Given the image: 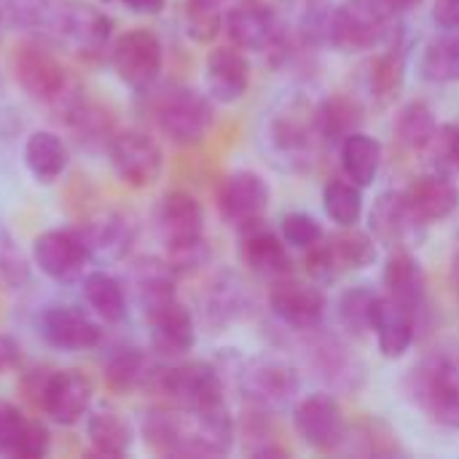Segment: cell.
<instances>
[{
    "mask_svg": "<svg viewBox=\"0 0 459 459\" xmlns=\"http://www.w3.org/2000/svg\"><path fill=\"white\" fill-rule=\"evenodd\" d=\"M264 140L280 169L288 172L312 169L320 151L325 148L317 121V102L301 94L282 97L266 118Z\"/></svg>",
    "mask_w": 459,
    "mask_h": 459,
    "instance_id": "6da1fadb",
    "label": "cell"
},
{
    "mask_svg": "<svg viewBox=\"0 0 459 459\" xmlns=\"http://www.w3.org/2000/svg\"><path fill=\"white\" fill-rule=\"evenodd\" d=\"M409 398L425 417L444 428H459V352H436L411 368L406 382Z\"/></svg>",
    "mask_w": 459,
    "mask_h": 459,
    "instance_id": "7a4b0ae2",
    "label": "cell"
},
{
    "mask_svg": "<svg viewBox=\"0 0 459 459\" xmlns=\"http://www.w3.org/2000/svg\"><path fill=\"white\" fill-rule=\"evenodd\" d=\"M212 97L188 86H167L151 100V116L159 132L175 145H196L207 137L215 108Z\"/></svg>",
    "mask_w": 459,
    "mask_h": 459,
    "instance_id": "3957f363",
    "label": "cell"
},
{
    "mask_svg": "<svg viewBox=\"0 0 459 459\" xmlns=\"http://www.w3.org/2000/svg\"><path fill=\"white\" fill-rule=\"evenodd\" d=\"M237 387L242 398L261 411H282L288 409L301 390V377L296 366L277 355H255L239 363Z\"/></svg>",
    "mask_w": 459,
    "mask_h": 459,
    "instance_id": "277c9868",
    "label": "cell"
},
{
    "mask_svg": "<svg viewBox=\"0 0 459 459\" xmlns=\"http://www.w3.org/2000/svg\"><path fill=\"white\" fill-rule=\"evenodd\" d=\"M393 19L377 0H342L331 11L328 43L342 54H363L393 38Z\"/></svg>",
    "mask_w": 459,
    "mask_h": 459,
    "instance_id": "5b68a950",
    "label": "cell"
},
{
    "mask_svg": "<svg viewBox=\"0 0 459 459\" xmlns=\"http://www.w3.org/2000/svg\"><path fill=\"white\" fill-rule=\"evenodd\" d=\"M151 393L164 395L172 406L183 411H204L226 403L223 377L207 360H183L175 366H161Z\"/></svg>",
    "mask_w": 459,
    "mask_h": 459,
    "instance_id": "8992f818",
    "label": "cell"
},
{
    "mask_svg": "<svg viewBox=\"0 0 459 459\" xmlns=\"http://www.w3.org/2000/svg\"><path fill=\"white\" fill-rule=\"evenodd\" d=\"M11 73L16 83L24 89V94L40 102H51V105H59L70 86L65 65L43 40H35V38H27L13 46Z\"/></svg>",
    "mask_w": 459,
    "mask_h": 459,
    "instance_id": "52a82bcc",
    "label": "cell"
},
{
    "mask_svg": "<svg viewBox=\"0 0 459 459\" xmlns=\"http://www.w3.org/2000/svg\"><path fill=\"white\" fill-rule=\"evenodd\" d=\"M110 65L121 83H126L134 91H148L161 75L164 46L153 30H126L110 46Z\"/></svg>",
    "mask_w": 459,
    "mask_h": 459,
    "instance_id": "ba28073f",
    "label": "cell"
},
{
    "mask_svg": "<svg viewBox=\"0 0 459 459\" xmlns=\"http://www.w3.org/2000/svg\"><path fill=\"white\" fill-rule=\"evenodd\" d=\"M108 156L118 180L132 188H148L164 172V151L148 132H116L108 140Z\"/></svg>",
    "mask_w": 459,
    "mask_h": 459,
    "instance_id": "9c48e42d",
    "label": "cell"
},
{
    "mask_svg": "<svg viewBox=\"0 0 459 459\" xmlns=\"http://www.w3.org/2000/svg\"><path fill=\"white\" fill-rule=\"evenodd\" d=\"M293 428L299 438L317 452H339L347 436V420L331 393L304 395L293 406Z\"/></svg>",
    "mask_w": 459,
    "mask_h": 459,
    "instance_id": "30bf717a",
    "label": "cell"
},
{
    "mask_svg": "<svg viewBox=\"0 0 459 459\" xmlns=\"http://www.w3.org/2000/svg\"><path fill=\"white\" fill-rule=\"evenodd\" d=\"M269 199H272L269 183L253 169H237V172L226 175L218 188L221 218L229 226H234L237 231L264 221V215L269 210Z\"/></svg>",
    "mask_w": 459,
    "mask_h": 459,
    "instance_id": "8fae6325",
    "label": "cell"
},
{
    "mask_svg": "<svg viewBox=\"0 0 459 459\" xmlns=\"http://www.w3.org/2000/svg\"><path fill=\"white\" fill-rule=\"evenodd\" d=\"M89 261L91 255L75 229H48L32 242V264L54 282L81 280Z\"/></svg>",
    "mask_w": 459,
    "mask_h": 459,
    "instance_id": "7c38bea8",
    "label": "cell"
},
{
    "mask_svg": "<svg viewBox=\"0 0 459 459\" xmlns=\"http://www.w3.org/2000/svg\"><path fill=\"white\" fill-rule=\"evenodd\" d=\"M269 307L285 328L307 333L323 325L328 301L317 285H307V282L285 277L280 282H272Z\"/></svg>",
    "mask_w": 459,
    "mask_h": 459,
    "instance_id": "4fadbf2b",
    "label": "cell"
},
{
    "mask_svg": "<svg viewBox=\"0 0 459 459\" xmlns=\"http://www.w3.org/2000/svg\"><path fill=\"white\" fill-rule=\"evenodd\" d=\"M110 38H113V22L102 8L91 3H73V0L65 3L56 40L70 43L86 59H100L105 51H110L113 46Z\"/></svg>",
    "mask_w": 459,
    "mask_h": 459,
    "instance_id": "5bb4252c",
    "label": "cell"
},
{
    "mask_svg": "<svg viewBox=\"0 0 459 459\" xmlns=\"http://www.w3.org/2000/svg\"><path fill=\"white\" fill-rule=\"evenodd\" d=\"M38 333L43 336L48 347L62 350V352H83V350L97 347L102 339V331L91 320V315L70 304L46 307L38 315Z\"/></svg>",
    "mask_w": 459,
    "mask_h": 459,
    "instance_id": "9a60e30c",
    "label": "cell"
},
{
    "mask_svg": "<svg viewBox=\"0 0 459 459\" xmlns=\"http://www.w3.org/2000/svg\"><path fill=\"white\" fill-rule=\"evenodd\" d=\"M239 255L242 264L261 280L280 282L293 274V258L288 242L277 237L264 221L239 229Z\"/></svg>",
    "mask_w": 459,
    "mask_h": 459,
    "instance_id": "2e32d148",
    "label": "cell"
},
{
    "mask_svg": "<svg viewBox=\"0 0 459 459\" xmlns=\"http://www.w3.org/2000/svg\"><path fill=\"white\" fill-rule=\"evenodd\" d=\"M91 395H94V387H91V379L86 374L73 371V368L51 371V377L43 387L40 411L51 422L70 428L89 414Z\"/></svg>",
    "mask_w": 459,
    "mask_h": 459,
    "instance_id": "e0dca14e",
    "label": "cell"
},
{
    "mask_svg": "<svg viewBox=\"0 0 459 459\" xmlns=\"http://www.w3.org/2000/svg\"><path fill=\"white\" fill-rule=\"evenodd\" d=\"M156 231L167 247L204 239V210L199 199L183 188L167 191L156 207Z\"/></svg>",
    "mask_w": 459,
    "mask_h": 459,
    "instance_id": "ac0fdd59",
    "label": "cell"
},
{
    "mask_svg": "<svg viewBox=\"0 0 459 459\" xmlns=\"http://www.w3.org/2000/svg\"><path fill=\"white\" fill-rule=\"evenodd\" d=\"M75 231L81 234L89 255L97 261H121L132 250L137 237L134 221L118 210H102Z\"/></svg>",
    "mask_w": 459,
    "mask_h": 459,
    "instance_id": "d6986e66",
    "label": "cell"
},
{
    "mask_svg": "<svg viewBox=\"0 0 459 459\" xmlns=\"http://www.w3.org/2000/svg\"><path fill=\"white\" fill-rule=\"evenodd\" d=\"M403 196H406L411 215L422 226L452 218L459 207V186L446 172H438V169L411 180Z\"/></svg>",
    "mask_w": 459,
    "mask_h": 459,
    "instance_id": "ffe728a7",
    "label": "cell"
},
{
    "mask_svg": "<svg viewBox=\"0 0 459 459\" xmlns=\"http://www.w3.org/2000/svg\"><path fill=\"white\" fill-rule=\"evenodd\" d=\"M207 94L221 105L239 102L250 89V62L237 46H218L204 65Z\"/></svg>",
    "mask_w": 459,
    "mask_h": 459,
    "instance_id": "44dd1931",
    "label": "cell"
},
{
    "mask_svg": "<svg viewBox=\"0 0 459 459\" xmlns=\"http://www.w3.org/2000/svg\"><path fill=\"white\" fill-rule=\"evenodd\" d=\"M143 438L161 457H196L191 414L183 409H153L143 420Z\"/></svg>",
    "mask_w": 459,
    "mask_h": 459,
    "instance_id": "7402d4cb",
    "label": "cell"
},
{
    "mask_svg": "<svg viewBox=\"0 0 459 459\" xmlns=\"http://www.w3.org/2000/svg\"><path fill=\"white\" fill-rule=\"evenodd\" d=\"M315 331H307L312 339L307 344V360L309 366L336 390H355L363 382V366L355 360V355L336 339V336H320Z\"/></svg>",
    "mask_w": 459,
    "mask_h": 459,
    "instance_id": "603a6c76",
    "label": "cell"
},
{
    "mask_svg": "<svg viewBox=\"0 0 459 459\" xmlns=\"http://www.w3.org/2000/svg\"><path fill=\"white\" fill-rule=\"evenodd\" d=\"M148 331H151V347L161 358H183L196 344V325L191 312L172 301L151 315H145Z\"/></svg>",
    "mask_w": 459,
    "mask_h": 459,
    "instance_id": "cb8c5ba5",
    "label": "cell"
},
{
    "mask_svg": "<svg viewBox=\"0 0 459 459\" xmlns=\"http://www.w3.org/2000/svg\"><path fill=\"white\" fill-rule=\"evenodd\" d=\"M368 229L377 242L398 250V247H406L417 237L422 223L411 215L403 191H385L377 196L368 212Z\"/></svg>",
    "mask_w": 459,
    "mask_h": 459,
    "instance_id": "d4e9b609",
    "label": "cell"
},
{
    "mask_svg": "<svg viewBox=\"0 0 459 459\" xmlns=\"http://www.w3.org/2000/svg\"><path fill=\"white\" fill-rule=\"evenodd\" d=\"M371 331L377 333L379 352L387 360H401L417 336V315L395 304L390 296H377L371 312Z\"/></svg>",
    "mask_w": 459,
    "mask_h": 459,
    "instance_id": "484cf974",
    "label": "cell"
},
{
    "mask_svg": "<svg viewBox=\"0 0 459 459\" xmlns=\"http://www.w3.org/2000/svg\"><path fill=\"white\" fill-rule=\"evenodd\" d=\"M382 282H385V296H390L395 304H401L411 315H420L425 304V272H422V264L406 247H398L387 258Z\"/></svg>",
    "mask_w": 459,
    "mask_h": 459,
    "instance_id": "4316f807",
    "label": "cell"
},
{
    "mask_svg": "<svg viewBox=\"0 0 459 459\" xmlns=\"http://www.w3.org/2000/svg\"><path fill=\"white\" fill-rule=\"evenodd\" d=\"M323 247H325V253L331 258L336 280L350 274V272L368 269L377 261V239H374V234H366L358 226H342V231H336L331 237H323Z\"/></svg>",
    "mask_w": 459,
    "mask_h": 459,
    "instance_id": "83f0119b",
    "label": "cell"
},
{
    "mask_svg": "<svg viewBox=\"0 0 459 459\" xmlns=\"http://www.w3.org/2000/svg\"><path fill=\"white\" fill-rule=\"evenodd\" d=\"M159 363L145 355L137 347L118 350L105 363V382L113 393H137V390H153Z\"/></svg>",
    "mask_w": 459,
    "mask_h": 459,
    "instance_id": "f1b7e54d",
    "label": "cell"
},
{
    "mask_svg": "<svg viewBox=\"0 0 459 459\" xmlns=\"http://www.w3.org/2000/svg\"><path fill=\"white\" fill-rule=\"evenodd\" d=\"M65 3L67 0H3L5 24L13 30H24L56 40Z\"/></svg>",
    "mask_w": 459,
    "mask_h": 459,
    "instance_id": "f546056e",
    "label": "cell"
},
{
    "mask_svg": "<svg viewBox=\"0 0 459 459\" xmlns=\"http://www.w3.org/2000/svg\"><path fill=\"white\" fill-rule=\"evenodd\" d=\"M406 83V48L390 43L382 54L374 56L368 67V94L379 108H387L398 100Z\"/></svg>",
    "mask_w": 459,
    "mask_h": 459,
    "instance_id": "4dcf8cb0",
    "label": "cell"
},
{
    "mask_svg": "<svg viewBox=\"0 0 459 459\" xmlns=\"http://www.w3.org/2000/svg\"><path fill=\"white\" fill-rule=\"evenodd\" d=\"M86 438L102 457H124L132 449L134 430L129 420L116 409H97L86 420Z\"/></svg>",
    "mask_w": 459,
    "mask_h": 459,
    "instance_id": "1f68e13d",
    "label": "cell"
},
{
    "mask_svg": "<svg viewBox=\"0 0 459 459\" xmlns=\"http://www.w3.org/2000/svg\"><path fill=\"white\" fill-rule=\"evenodd\" d=\"M317 121H320L325 145H342L344 137H350L352 132L363 126L366 110L352 94L336 91L325 97L323 102H317Z\"/></svg>",
    "mask_w": 459,
    "mask_h": 459,
    "instance_id": "d6a6232c",
    "label": "cell"
},
{
    "mask_svg": "<svg viewBox=\"0 0 459 459\" xmlns=\"http://www.w3.org/2000/svg\"><path fill=\"white\" fill-rule=\"evenodd\" d=\"M67 145L56 132L38 129L24 143V164L38 183H54L67 169Z\"/></svg>",
    "mask_w": 459,
    "mask_h": 459,
    "instance_id": "836d02e7",
    "label": "cell"
},
{
    "mask_svg": "<svg viewBox=\"0 0 459 459\" xmlns=\"http://www.w3.org/2000/svg\"><path fill=\"white\" fill-rule=\"evenodd\" d=\"M339 156H342V169L350 180H355L360 188L374 186L382 167V143L377 137L358 129L342 140Z\"/></svg>",
    "mask_w": 459,
    "mask_h": 459,
    "instance_id": "e575fe53",
    "label": "cell"
},
{
    "mask_svg": "<svg viewBox=\"0 0 459 459\" xmlns=\"http://www.w3.org/2000/svg\"><path fill=\"white\" fill-rule=\"evenodd\" d=\"M175 280L178 274L172 272V266L159 258H145L137 264L134 269V288H137V299L143 307V315H151L172 301H178L175 296Z\"/></svg>",
    "mask_w": 459,
    "mask_h": 459,
    "instance_id": "d590c367",
    "label": "cell"
},
{
    "mask_svg": "<svg viewBox=\"0 0 459 459\" xmlns=\"http://www.w3.org/2000/svg\"><path fill=\"white\" fill-rule=\"evenodd\" d=\"M83 299L89 304V309L105 320V323H124L126 320V293H124V285L108 274V272H89L83 274Z\"/></svg>",
    "mask_w": 459,
    "mask_h": 459,
    "instance_id": "8d00e7d4",
    "label": "cell"
},
{
    "mask_svg": "<svg viewBox=\"0 0 459 459\" xmlns=\"http://www.w3.org/2000/svg\"><path fill=\"white\" fill-rule=\"evenodd\" d=\"M420 73L430 83H457L459 30H446L425 43L420 56Z\"/></svg>",
    "mask_w": 459,
    "mask_h": 459,
    "instance_id": "74e56055",
    "label": "cell"
},
{
    "mask_svg": "<svg viewBox=\"0 0 459 459\" xmlns=\"http://www.w3.org/2000/svg\"><path fill=\"white\" fill-rule=\"evenodd\" d=\"M436 129H438L436 113L422 100H414V102L403 105L398 118H395V137L411 153H425V148L430 145Z\"/></svg>",
    "mask_w": 459,
    "mask_h": 459,
    "instance_id": "f35d334b",
    "label": "cell"
},
{
    "mask_svg": "<svg viewBox=\"0 0 459 459\" xmlns=\"http://www.w3.org/2000/svg\"><path fill=\"white\" fill-rule=\"evenodd\" d=\"M323 210L336 226H358L363 218V188L350 178H331L323 188Z\"/></svg>",
    "mask_w": 459,
    "mask_h": 459,
    "instance_id": "ab89813d",
    "label": "cell"
},
{
    "mask_svg": "<svg viewBox=\"0 0 459 459\" xmlns=\"http://www.w3.org/2000/svg\"><path fill=\"white\" fill-rule=\"evenodd\" d=\"M377 296L379 293L371 285H352L339 296V304H336L339 325L350 336L363 339L371 331V312H374Z\"/></svg>",
    "mask_w": 459,
    "mask_h": 459,
    "instance_id": "60d3db41",
    "label": "cell"
},
{
    "mask_svg": "<svg viewBox=\"0 0 459 459\" xmlns=\"http://www.w3.org/2000/svg\"><path fill=\"white\" fill-rule=\"evenodd\" d=\"M350 446V452L355 455H374V457H390V455H401L398 446V436L379 420L374 422H360V425H347V436L344 444Z\"/></svg>",
    "mask_w": 459,
    "mask_h": 459,
    "instance_id": "b9f144b4",
    "label": "cell"
},
{
    "mask_svg": "<svg viewBox=\"0 0 459 459\" xmlns=\"http://www.w3.org/2000/svg\"><path fill=\"white\" fill-rule=\"evenodd\" d=\"M242 304H245V293L239 280L234 274H218V280H212L204 299L207 320L215 325H229L242 315Z\"/></svg>",
    "mask_w": 459,
    "mask_h": 459,
    "instance_id": "7bdbcfd3",
    "label": "cell"
},
{
    "mask_svg": "<svg viewBox=\"0 0 459 459\" xmlns=\"http://www.w3.org/2000/svg\"><path fill=\"white\" fill-rule=\"evenodd\" d=\"M30 282V264L19 245L13 242L11 231L0 221V285L5 288H22Z\"/></svg>",
    "mask_w": 459,
    "mask_h": 459,
    "instance_id": "ee69618b",
    "label": "cell"
},
{
    "mask_svg": "<svg viewBox=\"0 0 459 459\" xmlns=\"http://www.w3.org/2000/svg\"><path fill=\"white\" fill-rule=\"evenodd\" d=\"M280 231H282V239L299 250H309L325 237L320 221L309 212H288L280 223Z\"/></svg>",
    "mask_w": 459,
    "mask_h": 459,
    "instance_id": "f6af8a7d",
    "label": "cell"
},
{
    "mask_svg": "<svg viewBox=\"0 0 459 459\" xmlns=\"http://www.w3.org/2000/svg\"><path fill=\"white\" fill-rule=\"evenodd\" d=\"M428 161L433 164V169L446 172V169H457L459 159V126L457 124H438L430 145L425 148Z\"/></svg>",
    "mask_w": 459,
    "mask_h": 459,
    "instance_id": "bcb514c9",
    "label": "cell"
},
{
    "mask_svg": "<svg viewBox=\"0 0 459 459\" xmlns=\"http://www.w3.org/2000/svg\"><path fill=\"white\" fill-rule=\"evenodd\" d=\"M223 30V13L221 8L196 5L186 0V32L196 43H212Z\"/></svg>",
    "mask_w": 459,
    "mask_h": 459,
    "instance_id": "7dc6e473",
    "label": "cell"
},
{
    "mask_svg": "<svg viewBox=\"0 0 459 459\" xmlns=\"http://www.w3.org/2000/svg\"><path fill=\"white\" fill-rule=\"evenodd\" d=\"M51 452V433L48 425L40 420H27L22 428V436L16 441L13 457L16 459H40Z\"/></svg>",
    "mask_w": 459,
    "mask_h": 459,
    "instance_id": "c3c4849f",
    "label": "cell"
},
{
    "mask_svg": "<svg viewBox=\"0 0 459 459\" xmlns=\"http://www.w3.org/2000/svg\"><path fill=\"white\" fill-rule=\"evenodd\" d=\"M207 261H210V247L204 239L167 247V264L172 266L175 274H194L202 266H207Z\"/></svg>",
    "mask_w": 459,
    "mask_h": 459,
    "instance_id": "681fc988",
    "label": "cell"
},
{
    "mask_svg": "<svg viewBox=\"0 0 459 459\" xmlns=\"http://www.w3.org/2000/svg\"><path fill=\"white\" fill-rule=\"evenodd\" d=\"M24 422H27V417L19 411V406L0 401V455L3 457H13V449H16Z\"/></svg>",
    "mask_w": 459,
    "mask_h": 459,
    "instance_id": "f907efd6",
    "label": "cell"
},
{
    "mask_svg": "<svg viewBox=\"0 0 459 459\" xmlns=\"http://www.w3.org/2000/svg\"><path fill=\"white\" fill-rule=\"evenodd\" d=\"M433 22L441 30H459V0H436Z\"/></svg>",
    "mask_w": 459,
    "mask_h": 459,
    "instance_id": "816d5d0a",
    "label": "cell"
},
{
    "mask_svg": "<svg viewBox=\"0 0 459 459\" xmlns=\"http://www.w3.org/2000/svg\"><path fill=\"white\" fill-rule=\"evenodd\" d=\"M19 358H22L19 342L11 339V336H5V333H0V374L11 371L19 363Z\"/></svg>",
    "mask_w": 459,
    "mask_h": 459,
    "instance_id": "f5cc1de1",
    "label": "cell"
},
{
    "mask_svg": "<svg viewBox=\"0 0 459 459\" xmlns=\"http://www.w3.org/2000/svg\"><path fill=\"white\" fill-rule=\"evenodd\" d=\"M132 13H143V16H156L164 11L167 0H121Z\"/></svg>",
    "mask_w": 459,
    "mask_h": 459,
    "instance_id": "db71d44e",
    "label": "cell"
},
{
    "mask_svg": "<svg viewBox=\"0 0 459 459\" xmlns=\"http://www.w3.org/2000/svg\"><path fill=\"white\" fill-rule=\"evenodd\" d=\"M452 285H455V290H457L459 296V247L457 253H455V261H452Z\"/></svg>",
    "mask_w": 459,
    "mask_h": 459,
    "instance_id": "11a10c76",
    "label": "cell"
},
{
    "mask_svg": "<svg viewBox=\"0 0 459 459\" xmlns=\"http://www.w3.org/2000/svg\"><path fill=\"white\" fill-rule=\"evenodd\" d=\"M188 3H196V5H210V8H221L226 0H188Z\"/></svg>",
    "mask_w": 459,
    "mask_h": 459,
    "instance_id": "9f6ffc18",
    "label": "cell"
},
{
    "mask_svg": "<svg viewBox=\"0 0 459 459\" xmlns=\"http://www.w3.org/2000/svg\"><path fill=\"white\" fill-rule=\"evenodd\" d=\"M3 27H5V11H3V0H0V38H3Z\"/></svg>",
    "mask_w": 459,
    "mask_h": 459,
    "instance_id": "6f0895ef",
    "label": "cell"
},
{
    "mask_svg": "<svg viewBox=\"0 0 459 459\" xmlns=\"http://www.w3.org/2000/svg\"><path fill=\"white\" fill-rule=\"evenodd\" d=\"M457 169H459V159H457Z\"/></svg>",
    "mask_w": 459,
    "mask_h": 459,
    "instance_id": "680465c9",
    "label": "cell"
},
{
    "mask_svg": "<svg viewBox=\"0 0 459 459\" xmlns=\"http://www.w3.org/2000/svg\"><path fill=\"white\" fill-rule=\"evenodd\" d=\"M0 86H3V81H0Z\"/></svg>",
    "mask_w": 459,
    "mask_h": 459,
    "instance_id": "91938a15",
    "label": "cell"
},
{
    "mask_svg": "<svg viewBox=\"0 0 459 459\" xmlns=\"http://www.w3.org/2000/svg\"><path fill=\"white\" fill-rule=\"evenodd\" d=\"M299 3H301V0H299Z\"/></svg>",
    "mask_w": 459,
    "mask_h": 459,
    "instance_id": "94428289",
    "label": "cell"
}]
</instances>
